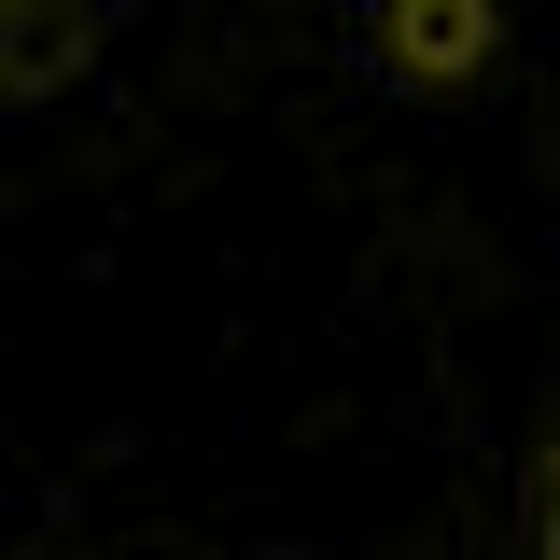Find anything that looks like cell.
I'll list each match as a JSON object with an SVG mask.
<instances>
[{
    "instance_id": "cell-2",
    "label": "cell",
    "mask_w": 560,
    "mask_h": 560,
    "mask_svg": "<svg viewBox=\"0 0 560 560\" xmlns=\"http://www.w3.org/2000/svg\"><path fill=\"white\" fill-rule=\"evenodd\" d=\"M533 560H560V407L533 434Z\"/></svg>"
},
{
    "instance_id": "cell-1",
    "label": "cell",
    "mask_w": 560,
    "mask_h": 560,
    "mask_svg": "<svg viewBox=\"0 0 560 560\" xmlns=\"http://www.w3.org/2000/svg\"><path fill=\"white\" fill-rule=\"evenodd\" d=\"M127 14H140V0H0V140L43 127L70 84L127 43Z\"/></svg>"
}]
</instances>
